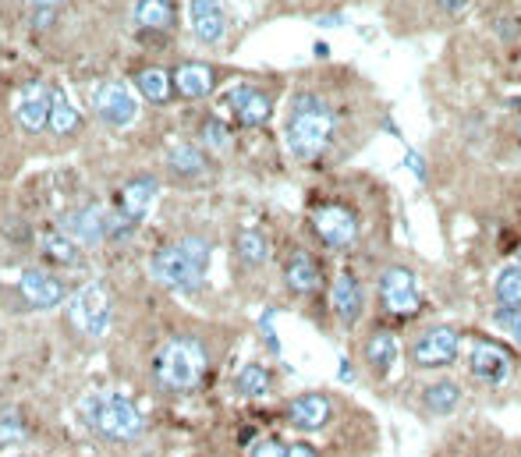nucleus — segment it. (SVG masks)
I'll list each match as a JSON object with an SVG mask.
<instances>
[{"mask_svg": "<svg viewBox=\"0 0 521 457\" xmlns=\"http://www.w3.org/2000/svg\"><path fill=\"white\" fill-rule=\"evenodd\" d=\"M344 128L341 107H334L327 93L316 89H302L291 96L288 117H284V139L295 160L302 163H319L330 149L337 146Z\"/></svg>", "mask_w": 521, "mask_h": 457, "instance_id": "nucleus-1", "label": "nucleus"}, {"mask_svg": "<svg viewBox=\"0 0 521 457\" xmlns=\"http://www.w3.org/2000/svg\"><path fill=\"white\" fill-rule=\"evenodd\" d=\"M206 270H210V241L203 238H181L149 259V273L178 291H199Z\"/></svg>", "mask_w": 521, "mask_h": 457, "instance_id": "nucleus-2", "label": "nucleus"}, {"mask_svg": "<svg viewBox=\"0 0 521 457\" xmlns=\"http://www.w3.org/2000/svg\"><path fill=\"white\" fill-rule=\"evenodd\" d=\"M78 419L86 422L93 433H100L103 440L114 443H132L146 429L142 411L121 394H89L78 404Z\"/></svg>", "mask_w": 521, "mask_h": 457, "instance_id": "nucleus-3", "label": "nucleus"}, {"mask_svg": "<svg viewBox=\"0 0 521 457\" xmlns=\"http://www.w3.org/2000/svg\"><path fill=\"white\" fill-rule=\"evenodd\" d=\"M206 376V348L195 337H174L156 355V380L171 394H188Z\"/></svg>", "mask_w": 521, "mask_h": 457, "instance_id": "nucleus-4", "label": "nucleus"}, {"mask_svg": "<svg viewBox=\"0 0 521 457\" xmlns=\"http://www.w3.org/2000/svg\"><path fill=\"white\" fill-rule=\"evenodd\" d=\"M309 220H312V234H316L330 252H351V248L362 241V234H366L362 213H358L351 202H341V199H327V202H319V206H312Z\"/></svg>", "mask_w": 521, "mask_h": 457, "instance_id": "nucleus-5", "label": "nucleus"}, {"mask_svg": "<svg viewBox=\"0 0 521 457\" xmlns=\"http://www.w3.org/2000/svg\"><path fill=\"white\" fill-rule=\"evenodd\" d=\"M461 355V334L454 326L447 323H436V326H426L415 334V341L408 344V362L412 369H422V372H433V369H451Z\"/></svg>", "mask_w": 521, "mask_h": 457, "instance_id": "nucleus-6", "label": "nucleus"}, {"mask_svg": "<svg viewBox=\"0 0 521 457\" xmlns=\"http://www.w3.org/2000/svg\"><path fill=\"white\" fill-rule=\"evenodd\" d=\"M68 316H71V326H75L78 334L107 337L110 323H114V298H110L107 284L89 280L86 287H78L75 295H71Z\"/></svg>", "mask_w": 521, "mask_h": 457, "instance_id": "nucleus-7", "label": "nucleus"}, {"mask_svg": "<svg viewBox=\"0 0 521 457\" xmlns=\"http://www.w3.org/2000/svg\"><path fill=\"white\" fill-rule=\"evenodd\" d=\"M376 295L387 316L397 319H412L422 312V291L419 280L408 266H383L380 277H376Z\"/></svg>", "mask_w": 521, "mask_h": 457, "instance_id": "nucleus-8", "label": "nucleus"}, {"mask_svg": "<svg viewBox=\"0 0 521 457\" xmlns=\"http://www.w3.org/2000/svg\"><path fill=\"white\" fill-rule=\"evenodd\" d=\"M468 372H472L475 380L486 383V387H500V383L511 380V355H507L500 344L493 341H475L472 351H468Z\"/></svg>", "mask_w": 521, "mask_h": 457, "instance_id": "nucleus-9", "label": "nucleus"}, {"mask_svg": "<svg viewBox=\"0 0 521 457\" xmlns=\"http://www.w3.org/2000/svg\"><path fill=\"white\" fill-rule=\"evenodd\" d=\"M93 107L96 114L107 124H114V128H125V124H132L135 117H139V100H135L132 89L121 86V82H100L93 93Z\"/></svg>", "mask_w": 521, "mask_h": 457, "instance_id": "nucleus-10", "label": "nucleus"}, {"mask_svg": "<svg viewBox=\"0 0 521 457\" xmlns=\"http://www.w3.org/2000/svg\"><path fill=\"white\" fill-rule=\"evenodd\" d=\"M330 309H334L337 323H341L344 330L358 326V319L366 316V287H362V280H358L355 273L344 270L341 277L334 280V287H330Z\"/></svg>", "mask_w": 521, "mask_h": 457, "instance_id": "nucleus-11", "label": "nucleus"}, {"mask_svg": "<svg viewBox=\"0 0 521 457\" xmlns=\"http://www.w3.org/2000/svg\"><path fill=\"white\" fill-rule=\"evenodd\" d=\"M330 419H334V404H330L327 394H298L295 401L288 404V422L302 433H319V429H327Z\"/></svg>", "mask_w": 521, "mask_h": 457, "instance_id": "nucleus-12", "label": "nucleus"}, {"mask_svg": "<svg viewBox=\"0 0 521 457\" xmlns=\"http://www.w3.org/2000/svg\"><path fill=\"white\" fill-rule=\"evenodd\" d=\"M61 227L75 245H100L110 234V213H103L100 206H82V210H71Z\"/></svg>", "mask_w": 521, "mask_h": 457, "instance_id": "nucleus-13", "label": "nucleus"}, {"mask_svg": "<svg viewBox=\"0 0 521 457\" xmlns=\"http://www.w3.org/2000/svg\"><path fill=\"white\" fill-rule=\"evenodd\" d=\"M50 110H54V89L43 86V82H32V86H25L22 96H18L15 117L25 132H39V128H47Z\"/></svg>", "mask_w": 521, "mask_h": 457, "instance_id": "nucleus-14", "label": "nucleus"}, {"mask_svg": "<svg viewBox=\"0 0 521 457\" xmlns=\"http://www.w3.org/2000/svg\"><path fill=\"white\" fill-rule=\"evenodd\" d=\"M284 284H288L291 295H316L323 287V270H319L316 256L295 248L288 259H284Z\"/></svg>", "mask_w": 521, "mask_h": 457, "instance_id": "nucleus-15", "label": "nucleus"}, {"mask_svg": "<svg viewBox=\"0 0 521 457\" xmlns=\"http://www.w3.org/2000/svg\"><path fill=\"white\" fill-rule=\"evenodd\" d=\"M362 365H366V372L376 383L387 380L397 365V337L390 330H373L362 341Z\"/></svg>", "mask_w": 521, "mask_h": 457, "instance_id": "nucleus-16", "label": "nucleus"}, {"mask_svg": "<svg viewBox=\"0 0 521 457\" xmlns=\"http://www.w3.org/2000/svg\"><path fill=\"white\" fill-rule=\"evenodd\" d=\"M227 107L234 110V117L242 124H266L270 121V114H273V100H270V93L266 89H259V86H234L231 93H227Z\"/></svg>", "mask_w": 521, "mask_h": 457, "instance_id": "nucleus-17", "label": "nucleus"}, {"mask_svg": "<svg viewBox=\"0 0 521 457\" xmlns=\"http://www.w3.org/2000/svg\"><path fill=\"white\" fill-rule=\"evenodd\" d=\"M18 291L32 309H54V305L64 302V284L43 270H25L22 280H18Z\"/></svg>", "mask_w": 521, "mask_h": 457, "instance_id": "nucleus-18", "label": "nucleus"}, {"mask_svg": "<svg viewBox=\"0 0 521 457\" xmlns=\"http://www.w3.org/2000/svg\"><path fill=\"white\" fill-rule=\"evenodd\" d=\"M188 18H192L195 36L203 39V43H220V36H224V29H227L224 4H220V0H192Z\"/></svg>", "mask_w": 521, "mask_h": 457, "instance_id": "nucleus-19", "label": "nucleus"}, {"mask_svg": "<svg viewBox=\"0 0 521 457\" xmlns=\"http://www.w3.org/2000/svg\"><path fill=\"white\" fill-rule=\"evenodd\" d=\"M461 397H465L461 383L433 380V383H426V387H422V411H426V415H433V419H444V415H454V411H458Z\"/></svg>", "mask_w": 521, "mask_h": 457, "instance_id": "nucleus-20", "label": "nucleus"}, {"mask_svg": "<svg viewBox=\"0 0 521 457\" xmlns=\"http://www.w3.org/2000/svg\"><path fill=\"white\" fill-rule=\"evenodd\" d=\"M156 192H160V185H156V178H135L128 181L125 188H121V217L132 220V224H139L142 217L149 213V206H153Z\"/></svg>", "mask_w": 521, "mask_h": 457, "instance_id": "nucleus-21", "label": "nucleus"}, {"mask_svg": "<svg viewBox=\"0 0 521 457\" xmlns=\"http://www.w3.org/2000/svg\"><path fill=\"white\" fill-rule=\"evenodd\" d=\"M234 252H238V263L256 270V266H263L266 259H270V241H266V234L256 231V227H242L238 238H234Z\"/></svg>", "mask_w": 521, "mask_h": 457, "instance_id": "nucleus-22", "label": "nucleus"}, {"mask_svg": "<svg viewBox=\"0 0 521 457\" xmlns=\"http://www.w3.org/2000/svg\"><path fill=\"white\" fill-rule=\"evenodd\" d=\"M174 22V4L171 0H139L135 4V25L146 32H164Z\"/></svg>", "mask_w": 521, "mask_h": 457, "instance_id": "nucleus-23", "label": "nucleus"}, {"mask_svg": "<svg viewBox=\"0 0 521 457\" xmlns=\"http://www.w3.org/2000/svg\"><path fill=\"white\" fill-rule=\"evenodd\" d=\"M273 390V376H270V369L266 365H256V362H249V365H242L238 369V376H234V394H242V397H266Z\"/></svg>", "mask_w": 521, "mask_h": 457, "instance_id": "nucleus-24", "label": "nucleus"}, {"mask_svg": "<svg viewBox=\"0 0 521 457\" xmlns=\"http://www.w3.org/2000/svg\"><path fill=\"white\" fill-rule=\"evenodd\" d=\"M174 86H178L181 96L195 100V96H206L213 89V71L206 64H181L174 71Z\"/></svg>", "mask_w": 521, "mask_h": 457, "instance_id": "nucleus-25", "label": "nucleus"}, {"mask_svg": "<svg viewBox=\"0 0 521 457\" xmlns=\"http://www.w3.org/2000/svg\"><path fill=\"white\" fill-rule=\"evenodd\" d=\"M493 298L500 309H521V266H504L493 280Z\"/></svg>", "mask_w": 521, "mask_h": 457, "instance_id": "nucleus-26", "label": "nucleus"}, {"mask_svg": "<svg viewBox=\"0 0 521 457\" xmlns=\"http://www.w3.org/2000/svg\"><path fill=\"white\" fill-rule=\"evenodd\" d=\"M43 256H47L50 263L75 266V259H78V245H75V241H71L64 231H50V234H43Z\"/></svg>", "mask_w": 521, "mask_h": 457, "instance_id": "nucleus-27", "label": "nucleus"}, {"mask_svg": "<svg viewBox=\"0 0 521 457\" xmlns=\"http://www.w3.org/2000/svg\"><path fill=\"white\" fill-rule=\"evenodd\" d=\"M135 86H139V93L146 96L149 103H164L167 96H171V78H167V71H160V68L142 71V75L135 78Z\"/></svg>", "mask_w": 521, "mask_h": 457, "instance_id": "nucleus-28", "label": "nucleus"}, {"mask_svg": "<svg viewBox=\"0 0 521 457\" xmlns=\"http://www.w3.org/2000/svg\"><path fill=\"white\" fill-rule=\"evenodd\" d=\"M78 124V114L75 107L68 103V96L61 93V89H54V110H50V128H54L57 135H68L71 128Z\"/></svg>", "mask_w": 521, "mask_h": 457, "instance_id": "nucleus-29", "label": "nucleus"}, {"mask_svg": "<svg viewBox=\"0 0 521 457\" xmlns=\"http://www.w3.org/2000/svg\"><path fill=\"white\" fill-rule=\"evenodd\" d=\"M171 167L178 174H188V178H195V174L206 171V160L199 153H195L192 146H174L171 149Z\"/></svg>", "mask_w": 521, "mask_h": 457, "instance_id": "nucleus-30", "label": "nucleus"}, {"mask_svg": "<svg viewBox=\"0 0 521 457\" xmlns=\"http://www.w3.org/2000/svg\"><path fill=\"white\" fill-rule=\"evenodd\" d=\"M25 440V422L18 411H4L0 415V450L4 447H15V443Z\"/></svg>", "mask_w": 521, "mask_h": 457, "instance_id": "nucleus-31", "label": "nucleus"}, {"mask_svg": "<svg viewBox=\"0 0 521 457\" xmlns=\"http://www.w3.org/2000/svg\"><path fill=\"white\" fill-rule=\"evenodd\" d=\"M493 323L521 348V309H497L493 312Z\"/></svg>", "mask_w": 521, "mask_h": 457, "instance_id": "nucleus-32", "label": "nucleus"}, {"mask_svg": "<svg viewBox=\"0 0 521 457\" xmlns=\"http://www.w3.org/2000/svg\"><path fill=\"white\" fill-rule=\"evenodd\" d=\"M203 135H206V146H210V149H227V142H231V135H227V128L217 121V117H210V121H206Z\"/></svg>", "mask_w": 521, "mask_h": 457, "instance_id": "nucleus-33", "label": "nucleus"}, {"mask_svg": "<svg viewBox=\"0 0 521 457\" xmlns=\"http://www.w3.org/2000/svg\"><path fill=\"white\" fill-rule=\"evenodd\" d=\"M249 457H288V447L280 440H259V443H252V450H249Z\"/></svg>", "mask_w": 521, "mask_h": 457, "instance_id": "nucleus-34", "label": "nucleus"}, {"mask_svg": "<svg viewBox=\"0 0 521 457\" xmlns=\"http://www.w3.org/2000/svg\"><path fill=\"white\" fill-rule=\"evenodd\" d=\"M288 457H319V450L312 443L298 440V443H288Z\"/></svg>", "mask_w": 521, "mask_h": 457, "instance_id": "nucleus-35", "label": "nucleus"}, {"mask_svg": "<svg viewBox=\"0 0 521 457\" xmlns=\"http://www.w3.org/2000/svg\"><path fill=\"white\" fill-rule=\"evenodd\" d=\"M468 0H436V8L447 11V15H458V11H465Z\"/></svg>", "mask_w": 521, "mask_h": 457, "instance_id": "nucleus-36", "label": "nucleus"}, {"mask_svg": "<svg viewBox=\"0 0 521 457\" xmlns=\"http://www.w3.org/2000/svg\"><path fill=\"white\" fill-rule=\"evenodd\" d=\"M36 4H39V8H43V11H50V8H54V4H57V0H36Z\"/></svg>", "mask_w": 521, "mask_h": 457, "instance_id": "nucleus-37", "label": "nucleus"}, {"mask_svg": "<svg viewBox=\"0 0 521 457\" xmlns=\"http://www.w3.org/2000/svg\"><path fill=\"white\" fill-rule=\"evenodd\" d=\"M518 139H521V121H518Z\"/></svg>", "mask_w": 521, "mask_h": 457, "instance_id": "nucleus-38", "label": "nucleus"}]
</instances>
